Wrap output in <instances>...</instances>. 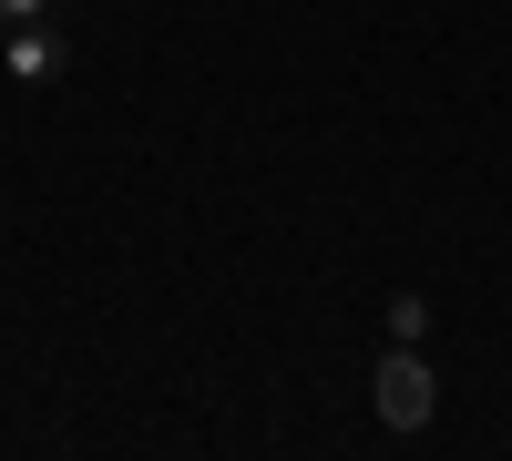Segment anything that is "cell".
Wrapping results in <instances>:
<instances>
[{
	"mask_svg": "<svg viewBox=\"0 0 512 461\" xmlns=\"http://www.w3.org/2000/svg\"><path fill=\"white\" fill-rule=\"evenodd\" d=\"M369 400H379V421H390V431H431V410H441L431 359H420V349H390V359H379V380H369Z\"/></svg>",
	"mask_w": 512,
	"mask_h": 461,
	"instance_id": "6da1fadb",
	"label": "cell"
},
{
	"mask_svg": "<svg viewBox=\"0 0 512 461\" xmlns=\"http://www.w3.org/2000/svg\"><path fill=\"white\" fill-rule=\"evenodd\" d=\"M420 339H431V308H420V298H390V349H420Z\"/></svg>",
	"mask_w": 512,
	"mask_h": 461,
	"instance_id": "3957f363",
	"label": "cell"
},
{
	"mask_svg": "<svg viewBox=\"0 0 512 461\" xmlns=\"http://www.w3.org/2000/svg\"><path fill=\"white\" fill-rule=\"evenodd\" d=\"M0 72H11V82H62V72H72V31H62V21H11Z\"/></svg>",
	"mask_w": 512,
	"mask_h": 461,
	"instance_id": "7a4b0ae2",
	"label": "cell"
},
{
	"mask_svg": "<svg viewBox=\"0 0 512 461\" xmlns=\"http://www.w3.org/2000/svg\"><path fill=\"white\" fill-rule=\"evenodd\" d=\"M11 21H52V0H0V31Z\"/></svg>",
	"mask_w": 512,
	"mask_h": 461,
	"instance_id": "277c9868",
	"label": "cell"
}]
</instances>
